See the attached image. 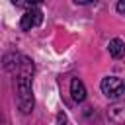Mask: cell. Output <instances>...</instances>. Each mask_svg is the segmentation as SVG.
I'll use <instances>...</instances> for the list:
<instances>
[{
    "mask_svg": "<svg viewBox=\"0 0 125 125\" xmlns=\"http://www.w3.org/2000/svg\"><path fill=\"white\" fill-rule=\"evenodd\" d=\"M33 61L29 57H21L20 70L16 74V102L21 113H31L33 111V92H31V80H33Z\"/></svg>",
    "mask_w": 125,
    "mask_h": 125,
    "instance_id": "6da1fadb",
    "label": "cell"
},
{
    "mask_svg": "<svg viewBox=\"0 0 125 125\" xmlns=\"http://www.w3.org/2000/svg\"><path fill=\"white\" fill-rule=\"evenodd\" d=\"M100 88L104 92V96H107L109 100H117L123 92H125V82L119 76H105L100 82Z\"/></svg>",
    "mask_w": 125,
    "mask_h": 125,
    "instance_id": "7a4b0ae2",
    "label": "cell"
},
{
    "mask_svg": "<svg viewBox=\"0 0 125 125\" xmlns=\"http://www.w3.org/2000/svg\"><path fill=\"white\" fill-rule=\"evenodd\" d=\"M41 21H43V12H41L39 8H31V10H27V12L21 16L20 27H21L23 31H29L31 27H37Z\"/></svg>",
    "mask_w": 125,
    "mask_h": 125,
    "instance_id": "3957f363",
    "label": "cell"
},
{
    "mask_svg": "<svg viewBox=\"0 0 125 125\" xmlns=\"http://www.w3.org/2000/svg\"><path fill=\"white\" fill-rule=\"evenodd\" d=\"M107 117L113 123H125V100L111 104L107 107Z\"/></svg>",
    "mask_w": 125,
    "mask_h": 125,
    "instance_id": "277c9868",
    "label": "cell"
},
{
    "mask_svg": "<svg viewBox=\"0 0 125 125\" xmlns=\"http://www.w3.org/2000/svg\"><path fill=\"white\" fill-rule=\"evenodd\" d=\"M70 94H72V100L78 102V104L86 100V86H84V82L80 78H72V82H70Z\"/></svg>",
    "mask_w": 125,
    "mask_h": 125,
    "instance_id": "5b68a950",
    "label": "cell"
},
{
    "mask_svg": "<svg viewBox=\"0 0 125 125\" xmlns=\"http://www.w3.org/2000/svg\"><path fill=\"white\" fill-rule=\"evenodd\" d=\"M107 49H109V55H111L113 59H121V57H125V41H121V39H117V37L109 41Z\"/></svg>",
    "mask_w": 125,
    "mask_h": 125,
    "instance_id": "8992f818",
    "label": "cell"
},
{
    "mask_svg": "<svg viewBox=\"0 0 125 125\" xmlns=\"http://www.w3.org/2000/svg\"><path fill=\"white\" fill-rule=\"evenodd\" d=\"M20 64H21V57L16 55V53H8L4 57V68L14 72V70H20Z\"/></svg>",
    "mask_w": 125,
    "mask_h": 125,
    "instance_id": "52a82bcc",
    "label": "cell"
},
{
    "mask_svg": "<svg viewBox=\"0 0 125 125\" xmlns=\"http://www.w3.org/2000/svg\"><path fill=\"white\" fill-rule=\"evenodd\" d=\"M57 125H68V119H66V113L64 111H59L57 113Z\"/></svg>",
    "mask_w": 125,
    "mask_h": 125,
    "instance_id": "ba28073f",
    "label": "cell"
},
{
    "mask_svg": "<svg viewBox=\"0 0 125 125\" xmlns=\"http://www.w3.org/2000/svg\"><path fill=\"white\" fill-rule=\"evenodd\" d=\"M115 8H117V12H119V14H125V0L117 2V6H115Z\"/></svg>",
    "mask_w": 125,
    "mask_h": 125,
    "instance_id": "9c48e42d",
    "label": "cell"
}]
</instances>
